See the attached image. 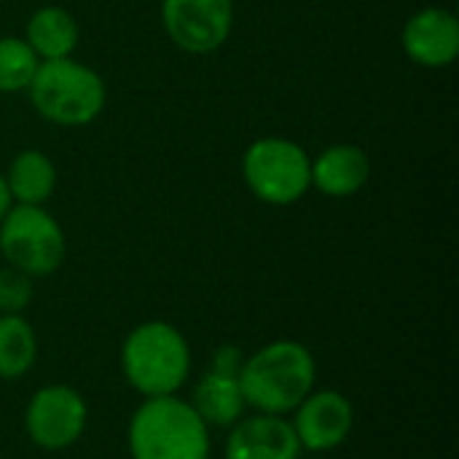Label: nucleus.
<instances>
[{"label": "nucleus", "instance_id": "7ed1b4c3", "mask_svg": "<svg viewBox=\"0 0 459 459\" xmlns=\"http://www.w3.org/2000/svg\"><path fill=\"white\" fill-rule=\"evenodd\" d=\"M210 433L186 398H143L126 425V449L129 459H210Z\"/></svg>", "mask_w": 459, "mask_h": 459}, {"label": "nucleus", "instance_id": "aec40b11", "mask_svg": "<svg viewBox=\"0 0 459 459\" xmlns=\"http://www.w3.org/2000/svg\"><path fill=\"white\" fill-rule=\"evenodd\" d=\"M11 194H8V186H5V178H3V172H0V221L5 218V212L11 210Z\"/></svg>", "mask_w": 459, "mask_h": 459}, {"label": "nucleus", "instance_id": "9d476101", "mask_svg": "<svg viewBox=\"0 0 459 459\" xmlns=\"http://www.w3.org/2000/svg\"><path fill=\"white\" fill-rule=\"evenodd\" d=\"M401 46L403 54L425 70H441L455 65L459 56L457 13L441 5H428L411 13L403 24Z\"/></svg>", "mask_w": 459, "mask_h": 459}, {"label": "nucleus", "instance_id": "4468645a", "mask_svg": "<svg viewBox=\"0 0 459 459\" xmlns=\"http://www.w3.org/2000/svg\"><path fill=\"white\" fill-rule=\"evenodd\" d=\"M81 30L75 16L62 5H40L24 24V40L40 62L67 59L78 46Z\"/></svg>", "mask_w": 459, "mask_h": 459}, {"label": "nucleus", "instance_id": "a211bd4d", "mask_svg": "<svg viewBox=\"0 0 459 459\" xmlns=\"http://www.w3.org/2000/svg\"><path fill=\"white\" fill-rule=\"evenodd\" d=\"M32 277L13 266L0 269V315H22L32 304Z\"/></svg>", "mask_w": 459, "mask_h": 459}, {"label": "nucleus", "instance_id": "f257e3e1", "mask_svg": "<svg viewBox=\"0 0 459 459\" xmlns=\"http://www.w3.org/2000/svg\"><path fill=\"white\" fill-rule=\"evenodd\" d=\"M239 387L247 409L288 417L317 387L315 355L296 339H274L245 355Z\"/></svg>", "mask_w": 459, "mask_h": 459}, {"label": "nucleus", "instance_id": "20e7f679", "mask_svg": "<svg viewBox=\"0 0 459 459\" xmlns=\"http://www.w3.org/2000/svg\"><path fill=\"white\" fill-rule=\"evenodd\" d=\"M27 94L40 118L67 129L91 124L108 102L102 75L73 56L40 62Z\"/></svg>", "mask_w": 459, "mask_h": 459}, {"label": "nucleus", "instance_id": "39448f33", "mask_svg": "<svg viewBox=\"0 0 459 459\" xmlns=\"http://www.w3.org/2000/svg\"><path fill=\"white\" fill-rule=\"evenodd\" d=\"M247 191L272 207H290L312 188V159L288 137H258L242 156Z\"/></svg>", "mask_w": 459, "mask_h": 459}, {"label": "nucleus", "instance_id": "6ab92c4d", "mask_svg": "<svg viewBox=\"0 0 459 459\" xmlns=\"http://www.w3.org/2000/svg\"><path fill=\"white\" fill-rule=\"evenodd\" d=\"M242 363H245V352L237 344H221V347H215L207 368L218 371V374H226V377H239Z\"/></svg>", "mask_w": 459, "mask_h": 459}, {"label": "nucleus", "instance_id": "423d86ee", "mask_svg": "<svg viewBox=\"0 0 459 459\" xmlns=\"http://www.w3.org/2000/svg\"><path fill=\"white\" fill-rule=\"evenodd\" d=\"M0 255L5 266H13L32 280L48 277L65 264V229L46 207L11 204L0 221Z\"/></svg>", "mask_w": 459, "mask_h": 459}, {"label": "nucleus", "instance_id": "f03ea898", "mask_svg": "<svg viewBox=\"0 0 459 459\" xmlns=\"http://www.w3.org/2000/svg\"><path fill=\"white\" fill-rule=\"evenodd\" d=\"M118 366L137 395L161 398L180 395L191 379L194 355L180 328L167 320H145L126 333Z\"/></svg>", "mask_w": 459, "mask_h": 459}, {"label": "nucleus", "instance_id": "6e6552de", "mask_svg": "<svg viewBox=\"0 0 459 459\" xmlns=\"http://www.w3.org/2000/svg\"><path fill=\"white\" fill-rule=\"evenodd\" d=\"M167 38L186 54L202 56L223 48L234 27L231 0H161Z\"/></svg>", "mask_w": 459, "mask_h": 459}, {"label": "nucleus", "instance_id": "2eb2a0df", "mask_svg": "<svg viewBox=\"0 0 459 459\" xmlns=\"http://www.w3.org/2000/svg\"><path fill=\"white\" fill-rule=\"evenodd\" d=\"M3 178H5L13 204L43 207L56 188V167H54L51 156H46L38 148L19 151L11 159L8 169L3 172Z\"/></svg>", "mask_w": 459, "mask_h": 459}, {"label": "nucleus", "instance_id": "f3484780", "mask_svg": "<svg viewBox=\"0 0 459 459\" xmlns=\"http://www.w3.org/2000/svg\"><path fill=\"white\" fill-rule=\"evenodd\" d=\"M40 59L32 54L24 38H0V94L27 91Z\"/></svg>", "mask_w": 459, "mask_h": 459}, {"label": "nucleus", "instance_id": "1a4fd4ad", "mask_svg": "<svg viewBox=\"0 0 459 459\" xmlns=\"http://www.w3.org/2000/svg\"><path fill=\"white\" fill-rule=\"evenodd\" d=\"M301 452L328 455L344 446L355 428V406L339 390H312L290 414Z\"/></svg>", "mask_w": 459, "mask_h": 459}, {"label": "nucleus", "instance_id": "412c9836", "mask_svg": "<svg viewBox=\"0 0 459 459\" xmlns=\"http://www.w3.org/2000/svg\"><path fill=\"white\" fill-rule=\"evenodd\" d=\"M312 459H328V457H325V455H315V457H312Z\"/></svg>", "mask_w": 459, "mask_h": 459}, {"label": "nucleus", "instance_id": "ddd939ff", "mask_svg": "<svg viewBox=\"0 0 459 459\" xmlns=\"http://www.w3.org/2000/svg\"><path fill=\"white\" fill-rule=\"evenodd\" d=\"M191 409L202 417V422L210 430H229L234 422H239L247 411L239 377H226L218 371H204L194 390L191 398H186Z\"/></svg>", "mask_w": 459, "mask_h": 459}, {"label": "nucleus", "instance_id": "f8f14e48", "mask_svg": "<svg viewBox=\"0 0 459 459\" xmlns=\"http://www.w3.org/2000/svg\"><path fill=\"white\" fill-rule=\"evenodd\" d=\"M371 180V159L360 145L336 143L312 159V188L331 199H350Z\"/></svg>", "mask_w": 459, "mask_h": 459}, {"label": "nucleus", "instance_id": "9b49d317", "mask_svg": "<svg viewBox=\"0 0 459 459\" xmlns=\"http://www.w3.org/2000/svg\"><path fill=\"white\" fill-rule=\"evenodd\" d=\"M304 455L288 417L245 414L229 428L223 459H299Z\"/></svg>", "mask_w": 459, "mask_h": 459}, {"label": "nucleus", "instance_id": "0eeeda50", "mask_svg": "<svg viewBox=\"0 0 459 459\" xmlns=\"http://www.w3.org/2000/svg\"><path fill=\"white\" fill-rule=\"evenodd\" d=\"M89 425L86 398L70 385H43L24 409V433L43 452H65L81 441Z\"/></svg>", "mask_w": 459, "mask_h": 459}, {"label": "nucleus", "instance_id": "dca6fc26", "mask_svg": "<svg viewBox=\"0 0 459 459\" xmlns=\"http://www.w3.org/2000/svg\"><path fill=\"white\" fill-rule=\"evenodd\" d=\"M38 333L24 315H0V379L19 382L38 363Z\"/></svg>", "mask_w": 459, "mask_h": 459}]
</instances>
